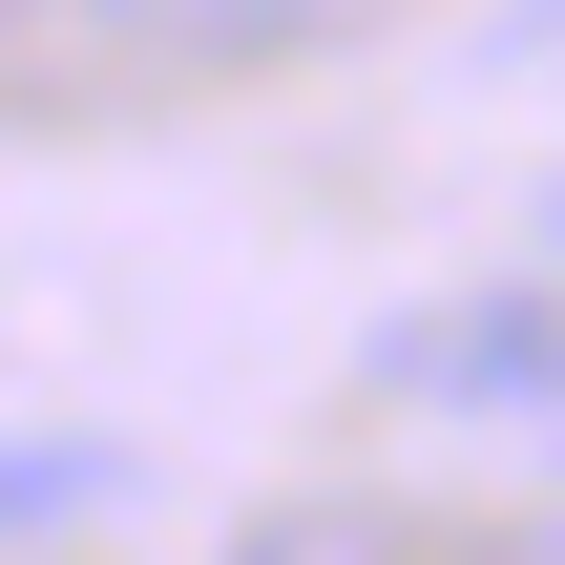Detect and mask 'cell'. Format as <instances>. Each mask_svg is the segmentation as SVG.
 <instances>
[{
    "mask_svg": "<svg viewBox=\"0 0 565 565\" xmlns=\"http://www.w3.org/2000/svg\"><path fill=\"white\" fill-rule=\"evenodd\" d=\"M356 377H377L398 419H565V252H545V273H461V294L377 315Z\"/></svg>",
    "mask_w": 565,
    "mask_h": 565,
    "instance_id": "cell-1",
    "label": "cell"
},
{
    "mask_svg": "<svg viewBox=\"0 0 565 565\" xmlns=\"http://www.w3.org/2000/svg\"><path fill=\"white\" fill-rule=\"evenodd\" d=\"M356 0H0V63H273Z\"/></svg>",
    "mask_w": 565,
    "mask_h": 565,
    "instance_id": "cell-2",
    "label": "cell"
},
{
    "mask_svg": "<svg viewBox=\"0 0 565 565\" xmlns=\"http://www.w3.org/2000/svg\"><path fill=\"white\" fill-rule=\"evenodd\" d=\"M126 503V440H84V419H0V545H63V524H105Z\"/></svg>",
    "mask_w": 565,
    "mask_h": 565,
    "instance_id": "cell-3",
    "label": "cell"
},
{
    "mask_svg": "<svg viewBox=\"0 0 565 565\" xmlns=\"http://www.w3.org/2000/svg\"><path fill=\"white\" fill-rule=\"evenodd\" d=\"M231 565H377V524H252Z\"/></svg>",
    "mask_w": 565,
    "mask_h": 565,
    "instance_id": "cell-4",
    "label": "cell"
},
{
    "mask_svg": "<svg viewBox=\"0 0 565 565\" xmlns=\"http://www.w3.org/2000/svg\"><path fill=\"white\" fill-rule=\"evenodd\" d=\"M545 252H565V189H545Z\"/></svg>",
    "mask_w": 565,
    "mask_h": 565,
    "instance_id": "cell-5",
    "label": "cell"
},
{
    "mask_svg": "<svg viewBox=\"0 0 565 565\" xmlns=\"http://www.w3.org/2000/svg\"><path fill=\"white\" fill-rule=\"evenodd\" d=\"M545 42H565V21H545Z\"/></svg>",
    "mask_w": 565,
    "mask_h": 565,
    "instance_id": "cell-6",
    "label": "cell"
}]
</instances>
